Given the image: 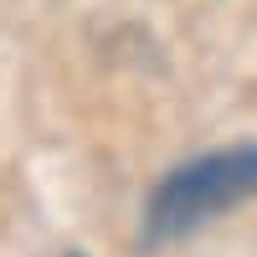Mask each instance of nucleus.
I'll use <instances>...</instances> for the list:
<instances>
[{"mask_svg":"<svg viewBox=\"0 0 257 257\" xmlns=\"http://www.w3.org/2000/svg\"><path fill=\"white\" fill-rule=\"evenodd\" d=\"M252 196H257V139L206 149V155L175 165L155 185V196L144 206V242H180Z\"/></svg>","mask_w":257,"mask_h":257,"instance_id":"1","label":"nucleus"}]
</instances>
